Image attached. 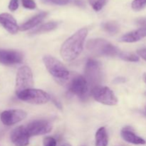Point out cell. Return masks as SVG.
Listing matches in <instances>:
<instances>
[{"label": "cell", "mask_w": 146, "mask_h": 146, "mask_svg": "<svg viewBox=\"0 0 146 146\" xmlns=\"http://www.w3.org/2000/svg\"><path fill=\"white\" fill-rule=\"evenodd\" d=\"M88 33L86 28H82L64 41L60 50V54L64 61H72L81 54Z\"/></svg>", "instance_id": "6da1fadb"}, {"label": "cell", "mask_w": 146, "mask_h": 146, "mask_svg": "<svg viewBox=\"0 0 146 146\" xmlns=\"http://www.w3.org/2000/svg\"><path fill=\"white\" fill-rule=\"evenodd\" d=\"M86 48L95 55L104 56H118L121 52L117 47L103 38L89 40L86 44Z\"/></svg>", "instance_id": "7a4b0ae2"}, {"label": "cell", "mask_w": 146, "mask_h": 146, "mask_svg": "<svg viewBox=\"0 0 146 146\" xmlns=\"http://www.w3.org/2000/svg\"><path fill=\"white\" fill-rule=\"evenodd\" d=\"M43 61L49 74L58 80H67L70 73L66 67L57 58L51 56H44Z\"/></svg>", "instance_id": "3957f363"}, {"label": "cell", "mask_w": 146, "mask_h": 146, "mask_svg": "<svg viewBox=\"0 0 146 146\" xmlns=\"http://www.w3.org/2000/svg\"><path fill=\"white\" fill-rule=\"evenodd\" d=\"M19 99L32 104H46L51 98L48 94L40 89L29 88L24 90L17 94Z\"/></svg>", "instance_id": "277c9868"}, {"label": "cell", "mask_w": 146, "mask_h": 146, "mask_svg": "<svg viewBox=\"0 0 146 146\" xmlns=\"http://www.w3.org/2000/svg\"><path fill=\"white\" fill-rule=\"evenodd\" d=\"M34 86V79L31 69L27 66H23L19 68L16 77L15 91L16 94L32 88Z\"/></svg>", "instance_id": "5b68a950"}, {"label": "cell", "mask_w": 146, "mask_h": 146, "mask_svg": "<svg viewBox=\"0 0 146 146\" xmlns=\"http://www.w3.org/2000/svg\"><path fill=\"white\" fill-rule=\"evenodd\" d=\"M91 95L96 101L107 106H115L118 103L116 98L112 90L107 86H96L91 89Z\"/></svg>", "instance_id": "8992f818"}, {"label": "cell", "mask_w": 146, "mask_h": 146, "mask_svg": "<svg viewBox=\"0 0 146 146\" xmlns=\"http://www.w3.org/2000/svg\"><path fill=\"white\" fill-rule=\"evenodd\" d=\"M85 75L88 83L92 84L93 87L99 86L102 80L101 64L96 60L89 58L86 64Z\"/></svg>", "instance_id": "52a82bcc"}, {"label": "cell", "mask_w": 146, "mask_h": 146, "mask_svg": "<svg viewBox=\"0 0 146 146\" xmlns=\"http://www.w3.org/2000/svg\"><path fill=\"white\" fill-rule=\"evenodd\" d=\"M27 113L26 111L21 109L7 110L3 111L0 114V119L4 125L7 126L17 124L21 122L27 117Z\"/></svg>", "instance_id": "ba28073f"}, {"label": "cell", "mask_w": 146, "mask_h": 146, "mask_svg": "<svg viewBox=\"0 0 146 146\" xmlns=\"http://www.w3.org/2000/svg\"><path fill=\"white\" fill-rule=\"evenodd\" d=\"M68 89L72 94L84 98L88 94V83L83 76H76L71 80Z\"/></svg>", "instance_id": "9c48e42d"}, {"label": "cell", "mask_w": 146, "mask_h": 146, "mask_svg": "<svg viewBox=\"0 0 146 146\" xmlns=\"http://www.w3.org/2000/svg\"><path fill=\"white\" fill-rule=\"evenodd\" d=\"M51 123L46 120H36L28 124L26 128L29 135L31 136L44 135L50 133L52 130Z\"/></svg>", "instance_id": "30bf717a"}, {"label": "cell", "mask_w": 146, "mask_h": 146, "mask_svg": "<svg viewBox=\"0 0 146 146\" xmlns=\"http://www.w3.org/2000/svg\"><path fill=\"white\" fill-rule=\"evenodd\" d=\"M23 61V54L14 50L0 49V64L14 65L20 64Z\"/></svg>", "instance_id": "8fae6325"}, {"label": "cell", "mask_w": 146, "mask_h": 146, "mask_svg": "<svg viewBox=\"0 0 146 146\" xmlns=\"http://www.w3.org/2000/svg\"><path fill=\"white\" fill-rule=\"evenodd\" d=\"M30 135L24 126H19L14 128L11 133L10 138L16 146H27L29 143Z\"/></svg>", "instance_id": "7c38bea8"}, {"label": "cell", "mask_w": 146, "mask_h": 146, "mask_svg": "<svg viewBox=\"0 0 146 146\" xmlns=\"http://www.w3.org/2000/svg\"><path fill=\"white\" fill-rule=\"evenodd\" d=\"M0 24L11 34H15L19 30V27L12 15L8 13L0 14Z\"/></svg>", "instance_id": "4fadbf2b"}, {"label": "cell", "mask_w": 146, "mask_h": 146, "mask_svg": "<svg viewBox=\"0 0 146 146\" xmlns=\"http://www.w3.org/2000/svg\"><path fill=\"white\" fill-rule=\"evenodd\" d=\"M145 37H146V27H141L123 35L120 38V41L125 43H133L140 41Z\"/></svg>", "instance_id": "5bb4252c"}, {"label": "cell", "mask_w": 146, "mask_h": 146, "mask_svg": "<svg viewBox=\"0 0 146 146\" xmlns=\"http://www.w3.org/2000/svg\"><path fill=\"white\" fill-rule=\"evenodd\" d=\"M121 135L123 139L129 143L134 144V145H145L146 143V141L143 138L138 136L133 131L127 128H124L121 131Z\"/></svg>", "instance_id": "9a60e30c"}, {"label": "cell", "mask_w": 146, "mask_h": 146, "mask_svg": "<svg viewBox=\"0 0 146 146\" xmlns=\"http://www.w3.org/2000/svg\"><path fill=\"white\" fill-rule=\"evenodd\" d=\"M47 14H48L47 12H41L35 15L34 17H31L28 21H27L22 25H21V27H19V30L24 31L34 28L46 18Z\"/></svg>", "instance_id": "2e32d148"}, {"label": "cell", "mask_w": 146, "mask_h": 146, "mask_svg": "<svg viewBox=\"0 0 146 146\" xmlns=\"http://www.w3.org/2000/svg\"><path fill=\"white\" fill-rule=\"evenodd\" d=\"M58 26V23L55 22V21H51V22L46 23V24H43V25L40 26V27H37L35 29L31 31L29 33L30 35H36V34H43V33L48 32L52 30H54Z\"/></svg>", "instance_id": "e0dca14e"}, {"label": "cell", "mask_w": 146, "mask_h": 146, "mask_svg": "<svg viewBox=\"0 0 146 146\" xmlns=\"http://www.w3.org/2000/svg\"><path fill=\"white\" fill-rule=\"evenodd\" d=\"M108 142L106 130L104 127L100 128L96 133V146H107Z\"/></svg>", "instance_id": "ac0fdd59"}, {"label": "cell", "mask_w": 146, "mask_h": 146, "mask_svg": "<svg viewBox=\"0 0 146 146\" xmlns=\"http://www.w3.org/2000/svg\"><path fill=\"white\" fill-rule=\"evenodd\" d=\"M103 29L108 34L113 35L119 31V26L115 21H108L104 23L102 25Z\"/></svg>", "instance_id": "d6986e66"}, {"label": "cell", "mask_w": 146, "mask_h": 146, "mask_svg": "<svg viewBox=\"0 0 146 146\" xmlns=\"http://www.w3.org/2000/svg\"><path fill=\"white\" fill-rule=\"evenodd\" d=\"M118 57L123 61H130V62H137L140 59L139 56L128 52H120Z\"/></svg>", "instance_id": "ffe728a7"}, {"label": "cell", "mask_w": 146, "mask_h": 146, "mask_svg": "<svg viewBox=\"0 0 146 146\" xmlns=\"http://www.w3.org/2000/svg\"><path fill=\"white\" fill-rule=\"evenodd\" d=\"M89 2L96 11H99L106 4L107 0H89Z\"/></svg>", "instance_id": "44dd1931"}, {"label": "cell", "mask_w": 146, "mask_h": 146, "mask_svg": "<svg viewBox=\"0 0 146 146\" xmlns=\"http://www.w3.org/2000/svg\"><path fill=\"white\" fill-rule=\"evenodd\" d=\"M146 7V0H133L131 7L134 11H141Z\"/></svg>", "instance_id": "7402d4cb"}, {"label": "cell", "mask_w": 146, "mask_h": 146, "mask_svg": "<svg viewBox=\"0 0 146 146\" xmlns=\"http://www.w3.org/2000/svg\"><path fill=\"white\" fill-rule=\"evenodd\" d=\"M43 4H54V5L64 6L69 4L71 0H41Z\"/></svg>", "instance_id": "603a6c76"}, {"label": "cell", "mask_w": 146, "mask_h": 146, "mask_svg": "<svg viewBox=\"0 0 146 146\" xmlns=\"http://www.w3.org/2000/svg\"><path fill=\"white\" fill-rule=\"evenodd\" d=\"M21 3L24 8L29 9H34L36 7V4L34 0H21Z\"/></svg>", "instance_id": "cb8c5ba5"}, {"label": "cell", "mask_w": 146, "mask_h": 146, "mask_svg": "<svg viewBox=\"0 0 146 146\" xmlns=\"http://www.w3.org/2000/svg\"><path fill=\"white\" fill-rule=\"evenodd\" d=\"M56 141L53 137H46L44 139V146H56Z\"/></svg>", "instance_id": "d4e9b609"}, {"label": "cell", "mask_w": 146, "mask_h": 146, "mask_svg": "<svg viewBox=\"0 0 146 146\" xmlns=\"http://www.w3.org/2000/svg\"><path fill=\"white\" fill-rule=\"evenodd\" d=\"M19 8V0H10L9 4V9L11 11H14Z\"/></svg>", "instance_id": "484cf974"}, {"label": "cell", "mask_w": 146, "mask_h": 146, "mask_svg": "<svg viewBox=\"0 0 146 146\" xmlns=\"http://www.w3.org/2000/svg\"><path fill=\"white\" fill-rule=\"evenodd\" d=\"M137 53H138V54L139 55V56H141L143 59L146 61V48H141V49L138 50Z\"/></svg>", "instance_id": "4316f807"}, {"label": "cell", "mask_w": 146, "mask_h": 146, "mask_svg": "<svg viewBox=\"0 0 146 146\" xmlns=\"http://www.w3.org/2000/svg\"><path fill=\"white\" fill-rule=\"evenodd\" d=\"M136 23L141 27H146V17L138 19L136 21Z\"/></svg>", "instance_id": "83f0119b"}, {"label": "cell", "mask_w": 146, "mask_h": 146, "mask_svg": "<svg viewBox=\"0 0 146 146\" xmlns=\"http://www.w3.org/2000/svg\"><path fill=\"white\" fill-rule=\"evenodd\" d=\"M74 3H75V4H76L77 6H78V7H84V2L83 0H74Z\"/></svg>", "instance_id": "f1b7e54d"}, {"label": "cell", "mask_w": 146, "mask_h": 146, "mask_svg": "<svg viewBox=\"0 0 146 146\" xmlns=\"http://www.w3.org/2000/svg\"><path fill=\"white\" fill-rule=\"evenodd\" d=\"M53 103H54V104L56 105V106L58 107V108H60V109H61V108H62V106H61V103L58 102V101H57V100H56L55 98H54V99H53Z\"/></svg>", "instance_id": "f546056e"}, {"label": "cell", "mask_w": 146, "mask_h": 146, "mask_svg": "<svg viewBox=\"0 0 146 146\" xmlns=\"http://www.w3.org/2000/svg\"><path fill=\"white\" fill-rule=\"evenodd\" d=\"M125 81V78H118L115 79V83H121V82H124Z\"/></svg>", "instance_id": "4dcf8cb0"}, {"label": "cell", "mask_w": 146, "mask_h": 146, "mask_svg": "<svg viewBox=\"0 0 146 146\" xmlns=\"http://www.w3.org/2000/svg\"><path fill=\"white\" fill-rule=\"evenodd\" d=\"M61 146H71V145L68 143H64V145H62Z\"/></svg>", "instance_id": "1f68e13d"}, {"label": "cell", "mask_w": 146, "mask_h": 146, "mask_svg": "<svg viewBox=\"0 0 146 146\" xmlns=\"http://www.w3.org/2000/svg\"><path fill=\"white\" fill-rule=\"evenodd\" d=\"M144 81H145V84H146V74H144Z\"/></svg>", "instance_id": "d6a6232c"}, {"label": "cell", "mask_w": 146, "mask_h": 146, "mask_svg": "<svg viewBox=\"0 0 146 146\" xmlns=\"http://www.w3.org/2000/svg\"><path fill=\"white\" fill-rule=\"evenodd\" d=\"M82 146H86V145H82Z\"/></svg>", "instance_id": "836d02e7"}]
</instances>
